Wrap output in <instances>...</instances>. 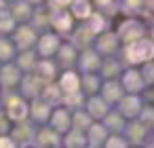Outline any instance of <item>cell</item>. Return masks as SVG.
I'll return each mask as SVG.
<instances>
[{"label": "cell", "instance_id": "obj_1", "mask_svg": "<svg viewBox=\"0 0 154 148\" xmlns=\"http://www.w3.org/2000/svg\"><path fill=\"white\" fill-rule=\"evenodd\" d=\"M150 53H152V45H148V43H141V47L137 49V47H133L131 49V59H146V57H150Z\"/></svg>", "mask_w": 154, "mask_h": 148}, {"label": "cell", "instance_id": "obj_2", "mask_svg": "<svg viewBox=\"0 0 154 148\" xmlns=\"http://www.w3.org/2000/svg\"><path fill=\"white\" fill-rule=\"evenodd\" d=\"M63 85H66L68 89H74V85H76V78H74V76H66V80H63Z\"/></svg>", "mask_w": 154, "mask_h": 148}, {"label": "cell", "instance_id": "obj_3", "mask_svg": "<svg viewBox=\"0 0 154 148\" xmlns=\"http://www.w3.org/2000/svg\"><path fill=\"white\" fill-rule=\"evenodd\" d=\"M11 112H13V116H21L23 114V106H13Z\"/></svg>", "mask_w": 154, "mask_h": 148}, {"label": "cell", "instance_id": "obj_4", "mask_svg": "<svg viewBox=\"0 0 154 148\" xmlns=\"http://www.w3.org/2000/svg\"><path fill=\"white\" fill-rule=\"evenodd\" d=\"M0 148H11V144L9 142H0Z\"/></svg>", "mask_w": 154, "mask_h": 148}]
</instances>
